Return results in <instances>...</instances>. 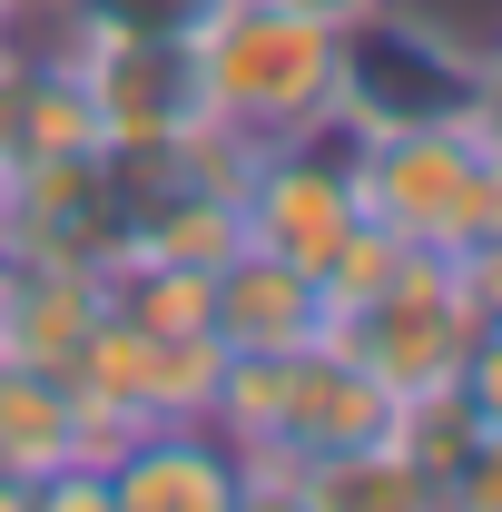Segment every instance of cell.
Returning <instances> with one entry per match:
<instances>
[{
	"mask_svg": "<svg viewBox=\"0 0 502 512\" xmlns=\"http://www.w3.org/2000/svg\"><path fill=\"white\" fill-rule=\"evenodd\" d=\"M355 207L424 256L502 247V119L355 128Z\"/></svg>",
	"mask_w": 502,
	"mask_h": 512,
	"instance_id": "1",
	"label": "cell"
},
{
	"mask_svg": "<svg viewBox=\"0 0 502 512\" xmlns=\"http://www.w3.org/2000/svg\"><path fill=\"white\" fill-rule=\"evenodd\" d=\"M335 119L345 128H424V119H502V60L414 0L345 20L335 40Z\"/></svg>",
	"mask_w": 502,
	"mask_h": 512,
	"instance_id": "2",
	"label": "cell"
},
{
	"mask_svg": "<svg viewBox=\"0 0 502 512\" xmlns=\"http://www.w3.org/2000/svg\"><path fill=\"white\" fill-rule=\"evenodd\" d=\"M197 40V89H207V119L247 128L256 148L296 138L335 109V20H315L296 0H207Z\"/></svg>",
	"mask_w": 502,
	"mask_h": 512,
	"instance_id": "3",
	"label": "cell"
},
{
	"mask_svg": "<svg viewBox=\"0 0 502 512\" xmlns=\"http://www.w3.org/2000/svg\"><path fill=\"white\" fill-rule=\"evenodd\" d=\"M493 276H502V247L493 256H404L394 266V286H375L365 306H345V316H325L315 335L335 345V355H355L384 394H404V384H434L453 365H473L483 345H502V306H493Z\"/></svg>",
	"mask_w": 502,
	"mask_h": 512,
	"instance_id": "4",
	"label": "cell"
},
{
	"mask_svg": "<svg viewBox=\"0 0 502 512\" xmlns=\"http://www.w3.org/2000/svg\"><path fill=\"white\" fill-rule=\"evenodd\" d=\"M40 40H60L99 148H168L207 119L188 30H40Z\"/></svg>",
	"mask_w": 502,
	"mask_h": 512,
	"instance_id": "5",
	"label": "cell"
},
{
	"mask_svg": "<svg viewBox=\"0 0 502 512\" xmlns=\"http://www.w3.org/2000/svg\"><path fill=\"white\" fill-rule=\"evenodd\" d=\"M217 365H227L217 335H148V325H128V316L99 306V325L79 335V355H69L60 375H69V394H79L89 414L168 424V414H207Z\"/></svg>",
	"mask_w": 502,
	"mask_h": 512,
	"instance_id": "6",
	"label": "cell"
},
{
	"mask_svg": "<svg viewBox=\"0 0 502 512\" xmlns=\"http://www.w3.org/2000/svg\"><path fill=\"white\" fill-rule=\"evenodd\" d=\"M109 512H237V444L207 414L138 424L109 453Z\"/></svg>",
	"mask_w": 502,
	"mask_h": 512,
	"instance_id": "7",
	"label": "cell"
},
{
	"mask_svg": "<svg viewBox=\"0 0 502 512\" xmlns=\"http://www.w3.org/2000/svg\"><path fill=\"white\" fill-rule=\"evenodd\" d=\"M99 325V266H69V256H0V355L20 365H69L79 335Z\"/></svg>",
	"mask_w": 502,
	"mask_h": 512,
	"instance_id": "8",
	"label": "cell"
},
{
	"mask_svg": "<svg viewBox=\"0 0 502 512\" xmlns=\"http://www.w3.org/2000/svg\"><path fill=\"white\" fill-rule=\"evenodd\" d=\"M315 325H325V296H315L306 266H286V256L237 247L217 276H207V335H217L227 355H256V345H306Z\"/></svg>",
	"mask_w": 502,
	"mask_h": 512,
	"instance_id": "9",
	"label": "cell"
},
{
	"mask_svg": "<svg viewBox=\"0 0 502 512\" xmlns=\"http://www.w3.org/2000/svg\"><path fill=\"white\" fill-rule=\"evenodd\" d=\"M79 453V394L60 365H20L0 355V483L40 512V473Z\"/></svg>",
	"mask_w": 502,
	"mask_h": 512,
	"instance_id": "10",
	"label": "cell"
},
{
	"mask_svg": "<svg viewBox=\"0 0 502 512\" xmlns=\"http://www.w3.org/2000/svg\"><path fill=\"white\" fill-rule=\"evenodd\" d=\"M296 512H434V493H424V473L375 434V444L315 453L306 473H296Z\"/></svg>",
	"mask_w": 502,
	"mask_h": 512,
	"instance_id": "11",
	"label": "cell"
},
{
	"mask_svg": "<svg viewBox=\"0 0 502 512\" xmlns=\"http://www.w3.org/2000/svg\"><path fill=\"white\" fill-rule=\"evenodd\" d=\"M296 10H315V20H335V30H345V20H365V10H394V0H296Z\"/></svg>",
	"mask_w": 502,
	"mask_h": 512,
	"instance_id": "12",
	"label": "cell"
},
{
	"mask_svg": "<svg viewBox=\"0 0 502 512\" xmlns=\"http://www.w3.org/2000/svg\"><path fill=\"white\" fill-rule=\"evenodd\" d=\"M0 10H10V20H40V0H0Z\"/></svg>",
	"mask_w": 502,
	"mask_h": 512,
	"instance_id": "13",
	"label": "cell"
},
{
	"mask_svg": "<svg viewBox=\"0 0 502 512\" xmlns=\"http://www.w3.org/2000/svg\"><path fill=\"white\" fill-rule=\"evenodd\" d=\"M10 40H20V20H10V10H0V50H10Z\"/></svg>",
	"mask_w": 502,
	"mask_h": 512,
	"instance_id": "14",
	"label": "cell"
}]
</instances>
